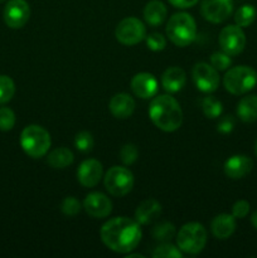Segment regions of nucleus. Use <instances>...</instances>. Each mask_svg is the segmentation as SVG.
<instances>
[{
	"instance_id": "nucleus-34",
	"label": "nucleus",
	"mask_w": 257,
	"mask_h": 258,
	"mask_svg": "<svg viewBox=\"0 0 257 258\" xmlns=\"http://www.w3.org/2000/svg\"><path fill=\"white\" fill-rule=\"evenodd\" d=\"M146 45L153 52H161L166 47V39L160 33H150L145 37Z\"/></svg>"
},
{
	"instance_id": "nucleus-6",
	"label": "nucleus",
	"mask_w": 257,
	"mask_h": 258,
	"mask_svg": "<svg viewBox=\"0 0 257 258\" xmlns=\"http://www.w3.org/2000/svg\"><path fill=\"white\" fill-rule=\"evenodd\" d=\"M207 244V229L198 222L186 223L176 233V246L183 253L198 254Z\"/></svg>"
},
{
	"instance_id": "nucleus-17",
	"label": "nucleus",
	"mask_w": 257,
	"mask_h": 258,
	"mask_svg": "<svg viewBox=\"0 0 257 258\" xmlns=\"http://www.w3.org/2000/svg\"><path fill=\"white\" fill-rule=\"evenodd\" d=\"M136 107L135 100L128 93H116L108 102V110L116 118H128Z\"/></svg>"
},
{
	"instance_id": "nucleus-24",
	"label": "nucleus",
	"mask_w": 257,
	"mask_h": 258,
	"mask_svg": "<svg viewBox=\"0 0 257 258\" xmlns=\"http://www.w3.org/2000/svg\"><path fill=\"white\" fill-rule=\"evenodd\" d=\"M202 111H203L204 116L211 120L218 118L223 112V105L219 100H217L214 96H207L202 100Z\"/></svg>"
},
{
	"instance_id": "nucleus-29",
	"label": "nucleus",
	"mask_w": 257,
	"mask_h": 258,
	"mask_svg": "<svg viewBox=\"0 0 257 258\" xmlns=\"http://www.w3.org/2000/svg\"><path fill=\"white\" fill-rule=\"evenodd\" d=\"M75 146L81 153H88L95 146V140H93L92 134L88 131H80L75 136Z\"/></svg>"
},
{
	"instance_id": "nucleus-15",
	"label": "nucleus",
	"mask_w": 257,
	"mask_h": 258,
	"mask_svg": "<svg viewBox=\"0 0 257 258\" xmlns=\"http://www.w3.org/2000/svg\"><path fill=\"white\" fill-rule=\"evenodd\" d=\"M103 175V166L96 159L82 161L77 169V180L85 188H93L100 183Z\"/></svg>"
},
{
	"instance_id": "nucleus-16",
	"label": "nucleus",
	"mask_w": 257,
	"mask_h": 258,
	"mask_svg": "<svg viewBox=\"0 0 257 258\" xmlns=\"http://www.w3.org/2000/svg\"><path fill=\"white\" fill-rule=\"evenodd\" d=\"M253 168V161L247 155H233L227 159L223 170L228 178L242 179L248 175Z\"/></svg>"
},
{
	"instance_id": "nucleus-12",
	"label": "nucleus",
	"mask_w": 257,
	"mask_h": 258,
	"mask_svg": "<svg viewBox=\"0 0 257 258\" xmlns=\"http://www.w3.org/2000/svg\"><path fill=\"white\" fill-rule=\"evenodd\" d=\"M232 10L233 0H203L201 5L202 17L213 24H219L228 19Z\"/></svg>"
},
{
	"instance_id": "nucleus-5",
	"label": "nucleus",
	"mask_w": 257,
	"mask_h": 258,
	"mask_svg": "<svg viewBox=\"0 0 257 258\" xmlns=\"http://www.w3.org/2000/svg\"><path fill=\"white\" fill-rule=\"evenodd\" d=\"M257 85V72L249 66L229 68L223 77V86L232 95H244Z\"/></svg>"
},
{
	"instance_id": "nucleus-13",
	"label": "nucleus",
	"mask_w": 257,
	"mask_h": 258,
	"mask_svg": "<svg viewBox=\"0 0 257 258\" xmlns=\"http://www.w3.org/2000/svg\"><path fill=\"white\" fill-rule=\"evenodd\" d=\"M83 209L92 218H106L112 212V202L106 194L101 191H92L87 194L83 201Z\"/></svg>"
},
{
	"instance_id": "nucleus-23",
	"label": "nucleus",
	"mask_w": 257,
	"mask_h": 258,
	"mask_svg": "<svg viewBox=\"0 0 257 258\" xmlns=\"http://www.w3.org/2000/svg\"><path fill=\"white\" fill-rule=\"evenodd\" d=\"M75 161V155L68 148H58L50 151L47 156V163L53 169H66Z\"/></svg>"
},
{
	"instance_id": "nucleus-10",
	"label": "nucleus",
	"mask_w": 257,
	"mask_h": 258,
	"mask_svg": "<svg viewBox=\"0 0 257 258\" xmlns=\"http://www.w3.org/2000/svg\"><path fill=\"white\" fill-rule=\"evenodd\" d=\"M221 49L229 55H237L246 47V35L238 25H227L221 30L218 37Z\"/></svg>"
},
{
	"instance_id": "nucleus-20",
	"label": "nucleus",
	"mask_w": 257,
	"mask_h": 258,
	"mask_svg": "<svg viewBox=\"0 0 257 258\" xmlns=\"http://www.w3.org/2000/svg\"><path fill=\"white\" fill-rule=\"evenodd\" d=\"M236 218L232 214H218L211 222V231L216 238L227 239L236 231Z\"/></svg>"
},
{
	"instance_id": "nucleus-22",
	"label": "nucleus",
	"mask_w": 257,
	"mask_h": 258,
	"mask_svg": "<svg viewBox=\"0 0 257 258\" xmlns=\"http://www.w3.org/2000/svg\"><path fill=\"white\" fill-rule=\"evenodd\" d=\"M237 116L243 122L257 121V95H249L241 98L237 105Z\"/></svg>"
},
{
	"instance_id": "nucleus-41",
	"label": "nucleus",
	"mask_w": 257,
	"mask_h": 258,
	"mask_svg": "<svg viewBox=\"0 0 257 258\" xmlns=\"http://www.w3.org/2000/svg\"><path fill=\"white\" fill-rule=\"evenodd\" d=\"M3 2H5V0H0V3H3Z\"/></svg>"
},
{
	"instance_id": "nucleus-26",
	"label": "nucleus",
	"mask_w": 257,
	"mask_h": 258,
	"mask_svg": "<svg viewBox=\"0 0 257 258\" xmlns=\"http://www.w3.org/2000/svg\"><path fill=\"white\" fill-rule=\"evenodd\" d=\"M175 226L170 222H161L153 229V237L158 242H170L175 237Z\"/></svg>"
},
{
	"instance_id": "nucleus-14",
	"label": "nucleus",
	"mask_w": 257,
	"mask_h": 258,
	"mask_svg": "<svg viewBox=\"0 0 257 258\" xmlns=\"http://www.w3.org/2000/svg\"><path fill=\"white\" fill-rule=\"evenodd\" d=\"M131 91L134 95L143 100H149V98L155 97L159 90V83L155 76L149 72L136 73L130 82Z\"/></svg>"
},
{
	"instance_id": "nucleus-21",
	"label": "nucleus",
	"mask_w": 257,
	"mask_h": 258,
	"mask_svg": "<svg viewBox=\"0 0 257 258\" xmlns=\"http://www.w3.org/2000/svg\"><path fill=\"white\" fill-rule=\"evenodd\" d=\"M168 9L165 4L159 0H151L144 8V19L151 27H158L161 25L166 19Z\"/></svg>"
},
{
	"instance_id": "nucleus-35",
	"label": "nucleus",
	"mask_w": 257,
	"mask_h": 258,
	"mask_svg": "<svg viewBox=\"0 0 257 258\" xmlns=\"http://www.w3.org/2000/svg\"><path fill=\"white\" fill-rule=\"evenodd\" d=\"M249 208H251V207H249V203L247 201H243V199L237 201L236 203L233 204V207H232V216L237 219L244 218V217L248 214Z\"/></svg>"
},
{
	"instance_id": "nucleus-27",
	"label": "nucleus",
	"mask_w": 257,
	"mask_h": 258,
	"mask_svg": "<svg viewBox=\"0 0 257 258\" xmlns=\"http://www.w3.org/2000/svg\"><path fill=\"white\" fill-rule=\"evenodd\" d=\"M151 256L154 258H181L183 252L178 246H174L170 242H161V244L155 247Z\"/></svg>"
},
{
	"instance_id": "nucleus-30",
	"label": "nucleus",
	"mask_w": 257,
	"mask_h": 258,
	"mask_svg": "<svg viewBox=\"0 0 257 258\" xmlns=\"http://www.w3.org/2000/svg\"><path fill=\"white\" fill-rule=\"evenodd\" d=\"M81 209H82L81 202L77 198H75V197H67V198L63 199L62 204H60V211L67 217L77 216L81 212Z\"/></svg>"
},
{
	"instance_id": "nucleus-37",
	"label": "nucleus",
	"mask_w": 257,
	"mask_h": 258,
	"mask_svg": "<svg viewBox=\"0 0 257 258\" xmlns=\"http://www.w3.org/2000/svg\"><path fill=\"white\" fill-rule=\"evenodd\" d=\"M199 0H169L174 8H179V9H188V8L194 7Z\"/></svg>"
},
{
	"instance_id": "nucleus-32",
	"label": "nucleus",
	"mask_w": 257,
	"mask_h": 258,
	"mask_svg": "<svg viewBox=\"0 0 257 258\" xmlns=\"http://www.w3.org/2000/svg\"><path fill=\"white\" fill-rule=\"evenodd\" d=\"M139 158L138 146L134 144H126L120 150V159L125 165H133Z\"/></svg>"
},
{
	"instance_id": "nucleus-19",
	"label": "nucleus",
	"mask_w": 257,
	"mask_h": 258,
	"mask_svg": "<svg viewBox=\"0 0 257 258\" xmlns=\"http://www.w3.org/2000/svg\"><path fill=\"white\" fill-rule=\"evenodd\" d=\"M161 204L156 199L149 198L141 202L135 211V219L143 226L151 224L160 217Z\"/></svg>"
},
{
	"instance_id": "nucleus-39",
	"label": "nucleus",
	"mask_w": 257,
	"mask_h": 258,
	"mask_svg": "<svg viewBox=\"0 0 257 258\" xmlns=\"http://www.w3.org/2000/svg\"><path fill=\"white\" fill-rule=\"evenodd\" d=\"M136 257H139V258H144V254H140V253H127V256H126V258H136Z\"/></svg>"
},
{
	"instance_id": "nucleus-33",
	"label": "nucleus",
	"mask_w": 257,
	"mask_h": 258,
	"mask_svg": "<svg viewBox=\"0 0 257 258\" xmlns=\"http://www.w3.org/2000/svg\"><path fill=\"white\" fill-rule=\"evenodd\" d=\"M15 125V113L9 107H0V131H10Z\"/></svg>"
},
{
	"instance_id": "nucleus-2",
	"label": "nucleus",
	"mask_w": 257,
	"mask_h": 258,
	"mask_svg": "<svg viewBox=\"0 0 257 258\" xmlns=\"http://www.w3.org/2000/svg\"><path fill=\"white\" fill-rule=\"evenodd\" d=\"M149 117L159 130L174 133L183 123V111L178 101L170 95H159L151 100Z\"/></svg>"
},
{
	"instance_id": "nucleus-28",
	"label": "nucleus",
	"mask_w": 257,
	"mask_h": 258,
	"mask_svg": "<svg viewBox=\"0 0 257 258\" xmlns=\"http://www.w3.org/2000/svg\"><path fill=\"white\" fill-rule=\"evenodd\" d=\"M15 93V83L9 76L0 75V105H5L12 98Z\"/></svg>"
},
{
	"instance_id": "nucleus-36",
	"label": "nucleus",
	"mask_w": 257,
	"mask_h": 258,
	"mask_svg": "<svg viewBox=\"0 0 257 258\" xmlns=\"http://www.w3.org/2000/svg\"><path fill=\"white\" fill-rule=\"evenodd\" d=\"M234 125H236V121H234L233 116L227 115V116H223V117L219 120L218 126H217V130H218V133L223 134V135H227V134L233 131Z\"/></svg>"
},
{
	"instance_id": "nucleus-18",
	"label": "nucleus",
	"mask_w": 257,
	"mask_h": 258,
	"mask_svg": "<svg viewBox=\"0 0 257 258\" xmlns=\"http://www.w3.org/2000/svg\"><path fill=\"white\" fill-rule=\"evenodd\" d=\"M161 86L169 93H176L183 90L186 83V73L180 67H169L161 75Z\"/></svg>"
},
{
	"instance_id": "nucleus-4",
	"label": "nucleus",
	"mask_w": 257,
	"mask_h": 258,
	"mask_svg": "<svg viewBox=\"0 0 257 258\" xmlns=\"http://www.w3.org/2000/svg\"><path fill=\"white\" fill-rule=\"evenodd\" d=\"M50 145V134L40 125H28L20 134V146L23 151L33 159L47 155Z\"/></svg>"
},
{
	"instance_id": "nucleus-11",
	"label": "nucleus",
	"mask_w": 257,
	"mask_h": 258,
	"mask_svg": "<svg viewBox=\"0 0 257 258\" xmlns=\"http://www.w3.org/2000/svg\"><path fill=\"white\" fill-rule=\"evenodd\" d=\"M30 8L25 0H9L3 12L5 24L12 29H19L28 23Z\"/></svg>"
},
{
	"instance_id": "nucleus-31",
	"label": "nucleus",
	"mask_w": 257,
	"mask_h": 258,
	"mask_svg": "<svg viewBox=\"0 0 257 258\" xmlns=\"http://www.w3.org/2000/svg\"><path fill=\"white\" fill-rule=\"evenodd\" d=\"M211 64L213 66L218 72L227 71L232 64L231 55L224 53L223 50H222V52H214L213 54L211 55Z\"/></svg>"
},
{
	"instance_id": "nucleus-38",
	"label": "nucleus",
	"mask_w": 257,
	"mask_h": 258,
	"mask_svg": "<svg viewBox=\"0 0 257 258\" xmlns=\"http://www.w3.org/2000/svg\"><path fill=\"white\" fill-rule=\"evenodd\" d=\"M251 224L253 226V228L257 229V211H254L251 216Z\"/></svg>"
},
{
	"instance_id": "nucleus-3",
	"label": "nucleus",
	"mask_w": 257,
	"mask_h": 258,
	"mask_svg": "<svg viewBox=\"0 0 257 258\" xmlns=\"http://www.w3.org/2000/svg\"><path fill=\"white\" fill-rule=\"evenodd\" d=\"M166 37L176 47L191 44L197 37V23L188 13H176L170 17L165 28Z\"/></svg>"
},
{
	"instance_id": "nucleus-9",
	"label": "nucleus",
	"mask_w": 257,
	"mask_h": 258,
	"mask_svg": "<svg viewBox=\"0 0 257 258\" xmlns=\"http://www.w3.org/2000/svg\"><path fill=\"white\" fill-rule=\"evenodd\" d=\"M191 78L199 91L204 93H212L219 87V73L212 64L206 62L196 63L191 70Z\"/></svg>"
},
{
	"instance_id": "nucleus-25",
	"label": "nucleus",
	"mask_w": 257,
	"mask_h": 258,
	"mask_svg": "<svg viewBox=\"0 0 257 258\" xmlns=\"http://www.w3.org/2000/svg\"><path fill=\"white\" fill-rule=\"evenodd\" d=\"M256 14V8H254L253 5L244 4L237 9L236 14H234V22H236V24L241 28L249 27V25L254 22Z\"/></svg>"
},
{
	"instance_id": "nucleus-8",
	"label": "nucleus",
	"mask_w": 257,
	"mask_h": 258,
	"mask_svg": "<svg viewBox=\"0 0 257 258\" xmlns=\"http://www.w3.org/2000/svg\"><path fill=\"white\" fill-rule=\"evenodd\" d=\"M115 37L121 44L135 45L145 39L146 27L138 18H123L116 27Z\"/></svg>"
},
{
	"instance_id": "nucleus-1",
	"label": "nucleus",
	"mask_w": 257,
	"mask_h": 258,
	"mask_svg": "<svg viewBox=\"0 0 257 258\" xmlns=\"http://www.w3.org/2000/svg\"><path fill=\"white\" fill-rule=\"evenodd\" d=\"M100 237L108 249L116 253L127 254L139 246L143 232L136 219L115 217L101 227Z\"/></svg>"
},
{
	"instance_id": "nucleus-40",
	"label": "nucleus",
	"mask_w": 257,
	"mask_h": 258,
	"mask_svg": "<svg viewBox=\"0 0 257 258\" xmlns=\"http://www.w3.org/2000/svg\"><path fill=\"white\" fill-rule=\"evenodd\" d=\"M254 154H256V156H257V140H256V143H254Z\"/></svg>"
},
{
	"instance_id": "nucleus-7",
	"label": "nucleus",
	"mask_w": 257,
	"mask_h": 258,
	"mask_svg": "<svg viewBox=\"0 0 257 258\" xmlns=\"http://www.w3.org/2000/svg\"><path fill=\"white\" fill-rule=\"evenodd\" d=\"M134 174L131 173L130 169L125 166H112L105 174L103 184L105 188L111 196L113 197H125L126 194L130 193L134 188Z\"/></svg>"
}]
</instances>
